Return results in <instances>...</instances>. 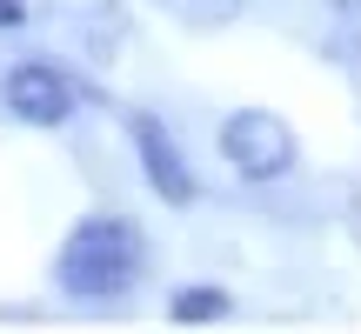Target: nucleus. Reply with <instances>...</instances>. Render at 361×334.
<instances>
[{"label":"nucleus","mask_w":361,"mask_h":334,"mask_svg":"<svg viewBox=\"0 0 361 334\" xmlns=\"http://www.w3.org/2000/svg\"><path fill=\"white\" fill-rule=\"evenodd\" d=\"M141 228L128 214H87L54 254V287L67 301H114L141 281Z\"/></svg>","instance_id":"f257e3e1"},{"label":"nucleus","mask_w":361,"mask_h":334,"mask_svg":"<svg viewBox=\"0 0 361 334\" xmlns=\"http://www.w3.org/2000/svg\"><path fill=\"white\" fill-rule=\"evenodd\" d=\"M221 147H228V161L241 167L247 180H274V174L295 167V134L274 114H234L228 128H221Z\"/></svg>","instance_id":"f03ea898"},{"label":"nucleus","mask_w":361,"mask_h":334,"mask_svg":"<svg viewBox=\"0 0 361 334\" xmlns=\"http://www.w3.org/2000/svg\"><path fill=\"white\" fill-rule=\"evenodd\" d=\"M27 20V7H20V0H0V27H20Z\"/></svg>","instance_id":"423d86ee"},{"label":"nucleus","mask_w":361,"mask_h":334,"mask_svg":"<svg viewBox=\"0 0 361 334\" xmlns=\"http://www.w3.org/2000/svg\"><path fill=\"white\" fill-rule=\"evenodd\" d=\"M214 314H228V295H221V287H188V295H174V321H214Z\"/></svg>","instance_id":"39448f33"},{"label":"nucleus","mask_w":361,"mask_h":334,"mask_svg":"<svg viewBox=\"0 0 361 334\" xmlns=\"http://www.w3.org/2000/svg\"><path fill=\"white\" fill-rule=\"evenodd\" d=\"M134 147H141V167H147L161 201H194V174L180 167V147L168 141V128H154V120L141 114L134 120Z\"/></svg>","instance_id":"20e7f679"},{"label":"nucleus","mask_w":361,"mask_h":334,"mask_svg":"<svg viewBox=\"0 0 361 334\" xmlns=\"http://www.w3.org/2000/svg\"><path fill=\"white\" fill-rule=\"evenodd\" d=\"M7 107L20 120H34V128H61L74 114V87H67V74L54 61H20L7 74Z\"/></svg>","instance_id":"7ed1b4c3"}]
</instances>
